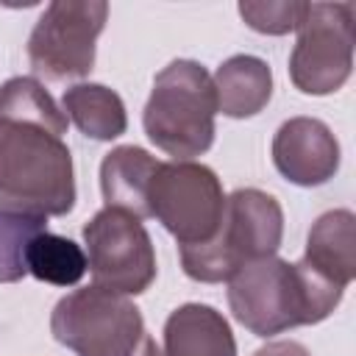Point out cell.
Returning a JSON list of instances; mask_svg holds the SVG:
<instances>
[{"mask_svg":"<svg viewBox=\"0 0 356 356\" xmlns=\"http://www.w3.org/2000/svg\"><path fill=\"white\" fill-rule=\"evenodd\" d=\"M342 300V286L312 270L303 259H256L228 278V306L256 337H273L295 325L325 320Z\"/></svg>","mask_w":356,"mask_h":356,"instance_id":"cell-1","label":"cell"},{"mask_svg":"<svg viewBox=\"0 0 356 356\" xmlns=\"http://www.w3.org/2000/svg\"><path fill=\"white\" fill-rule=\"evenodd\" d=\"M75 206L72 156L61 136L0 120V209L61 217Z\"/></svg>","mask_w":356,"mask_h":356,"instance_id":"cell-2","label":"cell"},{"mask_svg":"<svg viewBox=\"0 0 356 356\" xmlns=\"http://www.w3.org/2000/svg\"><path fill=\"white\" fill-rule=\"evenodd\" d=\"M284 236V211L261 189H236L225 197L222 220L211 239L181 248L184 273L203 284L228 281L239 267L275 256Z\"/></svg>","mask_w":356,"mask_h":356,"instance_id":"cell-3","label":"cell"},{"mask_svg":"<svg viewBox=\"0 0 356 356\" xmlns=\"http://www.w3.org/2000/svg\"><path fill=\"white\" fill-rule=\"evenodd\" d=\"M214 114L211 75L197 61L178 58L156 75L142 122L159 150L175 156V161H189L211 147Z\"/></svg>","mask_w":356,"mask_h":356,"instance_id":"cell-4","label":"cell"},{"mask_svg":"<svg viewBox=\"0 0 356 356\" xmlns=\"http://www.w3.org/2000/svg\"><path fill=\"white\" fill-rule=\"evenodd\" d=\"M53 337L78 356H134L145 339V320L128 295L83 286L61 298L50 314Z\"/></svg>","mask_w":356,"mask_h":356,"instance_id":"cell-5","label":"cell"},{"mask_svg":"<svg viewBox=\"0 0 356 356\" xmlns=\"http://www.w3.org/2000/svg\"><path fill=\"white\" fill-rule=\"evenodd\" d=\"M103 0H56L36 19L28 39V61L47 81L83 78L95 67V42L106 25Z\"/></svg>","mask_w":356,"mask_h":356,"instance_id":"cell-6","label":"cell"},{"mask_svg":"<svg viewBox=\"0 0 356 356\" xmlns=\"http://www.w3.org/2000/svg\"><path fill=\"white\" fill-rule=\"evenodd\" d=\"M150 217H156L181 248L214 236L225 195L211 167L197 161H161L150 181Z\"/></svg>","mask_w":356,"mask_h":356,"instance_id":"cell-7","label":"cell"},{"mask_svg":"<svg viewBox=\"0 0 356 356\" xmlns=\"http://www.w3.org/2000/svg\"><path fill=\"white\" fill-rule=\"evenodd\" d=\"M353 3H309L289 56V78L306 95H331L353 67Z\"/></svg>","mask_w":356,"mask_h":356,"instance_id":"cell-8","label":"cell"},{"mask_svg":"<svg viewBox=\"0 0 356 356\" xmlns=\"http://www.w3.org/2000/svg\"><path fill=\"white\" fill-rule=\"evenodd\" d=\"M89 270L95 286L139 295L156 278V250L142 220L120 209H100L83 225Z\"/></svg>","mask_w":356,"mask_h":356,"instance_id":"cell-9","label":"cell"},{"mask_svg":"<svg viewBox=\"0 0 356 356\" xmlns=\"http://www.w3.org/2000/svg\"><path fill=\"white\" fill-rule=\"evenodd\" d=\"M275 170L298 186H320L339 170V142L314 117H292L273 136Z\"/></svg>","mask_w":356,"mask_h":356,"instance_id":"cell-10","label":"cell"},{"mask_svg":"<svg viewBox=\"0 0 356 356\" xmlns=\"http://www.w3.org/2000/svg\"><path fill=\"white\" fill-rule=\"evenodd\" d=\"M161 161L136 145H120L106 153L100 164V189L108 209L134 214L136 220L150 217V181Z\"/></svg>","mask_w":356,"mask_h":356,"instance_id":"cell-11","label":"cell"},{"mask_svg":"<svg viewBox=\"0 0 356 356\" xmlns=\"http://www.w3.org/2000/svg\"><path fill=\"white\" fill-rule=\"evenodd\" d=\"M161 356H236L228 320L206 303H184L164 323Z\"/></svg>","mask_w":356,"mask_h":356,"instance_id":"cell-12","label":"cell"},{"mask_svg":"<svg viewBox=\"0 0 356 356\" xmlns=\"http://www.w3.org/2000/svg\"><path fill=\"white\" fill-rule=\"evenodd\" d=\"M303 261L345 289L356 275V217L353 211L334 209L317 217V222L309 231Z\"/></svg>","mask_w":356,"mask_h":356,"instance_id":"cell-13","label":"cell"},{"mask_svg":"<svg viewBox=\"0 0 356 356\" xmlns=\"http://www.w3.org/2000/svg\"><path fill=\"white\" fill-rule=\"evenodd\" d=\"M217 111L225 117H253L259 114L273 95V72L256 56H231L222 61L211 78Z\"/></svg>","mask_w":356,"mask_h":356,"instance_id":"cell-14","label":"cell"},{"mask_svg":"<svg viewBox=\"0 0 356 356\" xmlns=\"http://www.w3.org/2000/svg\"><path fill=\"white\" fill-rule=\"evenodd\" d=\"M61 108L83 136L97 142L117 139L120 134H125V125H128L120 95L103 83L70 86L61 97Z\"/></svg>","mask_w":356,"mask_h":356,"instance_id":"cell-15","label":"cell"},{"mask_svg":"<svg viewBox=\"0 0 356 356\" xmlns=\"http://www.w3.org/2000/svg\"><path fill=\"white\" fill-rule=\"evenodd\" d=\"M0 120L42 128L53 136L67 134V114L36 78H8L0 86Z\"/></svg>","mask_w":356,"mask_h":356,"instance_id":"cell-16","label":"cell"},{"mask_svg":"<svg viewBox=\"0 0 356 356\" xmlns=\"http://www.w3.org/2000/svg\"><path fill=\"white\" fill-rule=\"evenodd\" d=\"M86 267H89L86 253L81 250L78 242H72L67 236L42 231L39 236H33L28 242L25 270L39 281H47L56 286H72L83 278Z\"/></svg>","mask_w":356,"mask_h":356,"instance_id":"cell-17","label":"cell"},{"mask_svg":"<svg viewBox=\"0 0 356 356\" xmlns=\"http://www.w3.org/2000/svg\"><path fill=\"white\" fill-rule=\"evenodd\" d=\"M42 231H47V217L0 209V284H14L28 273L25 250Z\"/></svg>","mask_w":356,"mask_h":356,"instance_id":"cell-18","label":"cell"},{"mask_svg":"<svg viewBox=\"0 0 356 356\" xmlns=\"http://www.w3.org/2000/svg\"><path fill=\"white\" fill-rule=\"evenodd\" d=\"M306 8L309 3H286V0H267V3H239V14L242 19L259 31V33H273V36H281V33H289V31H298V25L303 22L306 17Z\"/></svg>","mask_w":356,"mask_h":356,"instance_id":"cell-19","label":"cell"},{"mask_svg":"<svg viewBox=\"0 0 356 356\" xmlns=\"http://www.w3.org/2000/svg\"><path fill=\"white\" fill-rule=\"evenodd\" d=\"M253 356H312V353L295 339H278V342H267Z\"/></svg>","mask_w":356,"mask_h":356,"instance_id":"cell-20","label":"cell"},{"mask_svg":"<svg viewBox=\"0 0 356 356\" xmlns=\"http://www.w3.org/2000/svg\"><path fill=\"white\" fill-rule=\"evenodd\" d=\"M134 356H161V350H159L156 339H153L150 334H145V339H142V345L136 348V353H134Z\"/></svg>","mask_w":356,"mask_h":356,"instance_id":"cell-21","label":"cell"}]
</instances>
